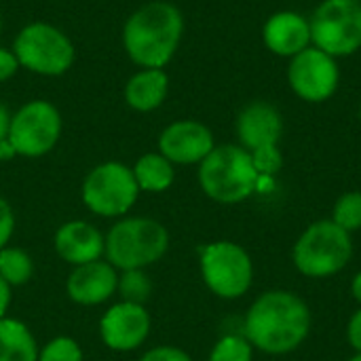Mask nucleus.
Segmentation results:
<instances>
[{
  "label": "nucleus",
  "mask_w": 361,
  "mask_h": 361,
  "mask_svg": "<svg viewBox=\"0 0 361 361\" xmlns=\"http://www.w3.org/2000/svg\"><path fill=\"white\" fill-rule=\"evenodd\" d=\"M311 324V309L298 294L288 290H269L247 309L243 336L262 353L286 355L307 341Z\"/></svg>",
  "instance_id": "nucleus-1"
},
{
  "label": "nucleus",
  "mask_w": 361,
  "mask_h": 361,
  "mask_svg": "<svg viewBox=\"0 0 361 361\" xmlns=\"http://www.w3.org/2000/svg\"><path fill=\"white\" fill-rule=\"evenodd\" d=\"M184 34V17L167 0L137 8L125 23L123 44L129 59L142 68H165L176 55Z\"/></svg>",
  "instance_id": "nucleus-2"
},
{
  "label": "nucleus",
  "mask_w": 361,
  "mask_h": 361,
  "mask_svg": "<svg viewBox=\"0 0 361 361\" xmlns=\"http://www.w3.org/2000/svg\"><path fill=\"white\" fill-rule=\"evenodd\" d=\"M199 184L216 203L235 205L256 192L260 173L243 146L222 144L199 163Z\"/></svg>",
  "instance_id": "nucleus-3"
},
{
  "label": "nucleus",
  "mask_w": 361,
  "mask_h": 361,
  "mask_svg": "<svg viewBox=\"0 0 361 361\" xmlns=\"http://www.w3.org/2000/svg\"><path fill=\"white\" fill-rule=\"evenodd\" d=\"M351 256V235L332 220H317L309 224L292 250L296 271L311 279H328L338 275L349 264Z\"/></svg>",
  "instance_id": "nucleus-4"
},
{
  "label": "nucleus",
  "mask_w": 361,
  "mask_h": 361,
  "mask_svg": "<svg viewBox=\"0 0 361 361\" xmlns=\"http://www.w3.org/2000/svg\"><path fill=\"white\" fill-rule=\"evenodd\" d=\"M169 247L167 228L152 218H127L106 237V258L114 269L133 271L159 262Z\"/></svg>",
  "instance_id": "nucleus-5"
},
{
  "label": "nucleus",
  "mask_w": 361,
  "mask_h": 361,
  "mask_svg": "<svg viewBox=\"0 0 361 361\" xmlns=\"http://www.w3.org/2000/svg\"><path fill=\"white\" fill-rule=\"evenodd\" d=\"M309 23L313 47L336 59L361 49V0H322Z\"/></svg>",
  "instance_id": "nucleus-6"
},
{
  "label": "nucleus",
  "mask_w": 361,
  "mask_h": 361,
  "mask_svg": "<svg viewBox=\"0 0 361 361\" xmlns=\"http://www.w3.org/2000/svg\"><path fill=\"white\" fill-rule=\"evenodd\" d=\"M13 53L21 68L42 76H59L74 61L72 40L59 27L42 21L21 27L13 42Z\"/></svg>",
  "instance_id": "nucleus-7"
},
{
  "label": "nucleus",
  "mask_w": 361,
  "mask_h": 361,
  "mask_svg": "<svg viewBox=\"0 0 361 361\" xmlns=\"http://www.w3.org/2000/svg\"><path fill=\"white\" fill-rule=\"evenodd\" d=\"M201 275L212 294L237 300L252 288L254 262L235 241H216L201 250Z\"/></svg>",
  "instance_id": "nucleus-8"
},
{
  "label": "nucleus",
  "mask_w": 361,
  "mask_h": 361,
  "mask_svg": "<svg viewBox=\"0 0 361 361\" xmlns=\"http://www.w3.org/2000/svg\"><path fill=\"white\" fill-rule=\"evenodd\" d=\"M137 195L140 186L135 182L133 169L116 161H108L91 169L82 184L85 205L104 218L127 214L137 201Z\"/></svg>",
  "instance_id": "nucleus-9"
},
{
  "label": "nucleus",
  "mask_w": 361,
  "mask_h": 361,
  "mask_svg": "<svg viewBox=\"0 0 361 361\" xmlns=\"http://www.w3.org/2000/svg\"><path fill=\"white\" fill-rule=\"evenodd\" d=\"M61 135V116L59 110L44 99H34L23 104L15 114H11L8 125V144L15 154L21 157H42L51 152Z\"/></svg>",
  "instance_id": "nucleus-10"
},
{
  "label": "nucleus",
  "mask_w": 361,
  "mask_h": 361,
  "mask_svg": "<svg viewBox=\"0 0 361 361\" xmlns=\"http://www.w3.org/2000/svg\"><path fill=\"white\" fill-rule=\"evenodd\" d=\"M288 85L307 104H324L334 97L341 85L336 57L317 47H307L288 63Z\"/></svg>",
  "instance_id": "nucleus-11"
},
{
  "label": "nucleus",
  "mask_w": 361,
  "mask_h": 361,
  "mask_svg": "<svg viewBox=\"0 0 361 361\" xmlns=\"http://www.w3.org/2000/svg\"><path fill=\"white\" fill-rule=\"evenodd\" d=\"M214 148L212 129L188 118L171 123L159 137V152L173 165H199Z\"/></svg>",
  "instance_id": "nucleus-12"
},
{
  "label": "nucleus",
  "mask_w": 361,
  "mask_h": 361,
  "mask_svg": "<svg viewBox=\"0 0 361 361\" xmlns=\"http://www.w3.org/2000/svg\"><path fill=\"white\" fill-rule=\"evenodd\" d=\"M150 332V315L142 305L118 302L110 307L102 322L99 334L108 349L112 351H133L137 349Z\"/></svg>",
  "instance_id": "nucleus-13"
},
{
  "label": "nucleus",
  "mask_w": 361,
  "mask_h": 361,
  "mask_svg": "<svg viewBox=\"0 0 361 361\" xmlns=\"http://www.w3.org/2000/svg\"><path fill=\"white\" fill-rule=\"evenodd\" d=\"M239 146L247 152L277 146L283 133V118L279 110L269 102H252L237 116Z\"/></svg>",
  "instance_id": "nucleus-14"
},
{
  "label": "nucleus",
  "mask_w": 361,
  "mask_h": 361,
  "mask_svg": "<svg viewBox=\"0 0 361 361\" xmlns=\"http://www.w3.org/2000/svg\"><path fill=\"white\" fill-rule=\"evenodd\" d=\"M262 42L273 55L292 59L313 44L311 23L296 11H277L262 25Z\"/></svg>",
  "instance_id": "nucleus-15"
},
{
  "label": "nucleus",
  "mask_w": 361,
  "mask_h": 361,
  "mask_svg": "<svg viewBox=\"0 0 361 361\" xmlns=\"http://www.w3.org/2000/svg\"><path fill=\"white\" fill-rule=\"evenodd\" d=\"M118 288V275L116 269L110 262H89L76 267L66 283L68 296L85 307L102 305L106 302Z\"/></svg>",
  "instance_id": "nucleus-16"
},
{
  "label": "nucleus",
  "mask_w": 361,
  "mask_h": 361,
  "mask_svg": "<svg viewBox=\"0 0 361 361\" xmlns=\"http://www.w3.org/2000/svg\"><path fill=\"white\" fill-rule=\"evenodd\" d=\"M55 250L68 264L80 267L102 258L106 252V237L89 222L72 220L55 233Z\"/></svg>",
  "instance_id": "nucleus-17"
},
{
  "label": "nucleus",
  "mask_w": 361,
  "mask_h": 361,
  "mask_svg": "<svg viewBox=\"0 0 361 361\" xmlns=\"http://www.w3.org/2000/svg\"><path fill=\"white\" fill-rule=\"evenodd\" d=\"M169 93V76L163 68H142L125 87L127 104L137 112L157 110Z\"/></svg>",
  "instance_id": "nucleus-18"
},
{
  "label": "nucleus",
  "mask_w": 361,
  "mask_h": 361,
  "mask_svg": "<svg viewBox=\"0 0 361 361\" xmlns=\"http://www.w3.org/2000/svg\"><path fill=\"white\" fill-rule=\"evenodd\" d=\"M0 361H38L32 332L17 319H0Z\"/></svg>",
  "instance_id": "nucleus-19"
},
{
  "label": "nucleus",
  "mask_w": 361,
  "mask_h": 361,
  "mask_svg": "<svg viewBox=\"0 0 361 361\" xmlns=\"http://www.w3.org/2000/svg\"><path fill=\"white\" fill-rule=\"evenodd\" d=\"M135 182L140 190L163 192L173 184V163H169L161 152H148L137 159L133 167Z\"/></svg>",
  "instance_id": "nucleus-20"
},
{
  "label": "nucleus",
  "mask_w": 361,
  "mask_h": 361,
  "mask_svg": "<svg viewBox=\"0 0 361 361\" xmlns=\"http://www.w3.org/2000/svg\"><path fill=\"white\" fill-rule=\"evenodd\" d=\"M34 275L32 258L19 247H2L0 250V277L8 286H23Z\"/></svg>",
  "instance_id": "nucleus-21"
},
{
  "label": "nucleus",
  "mask_w": 361,
  "mask_h": 361,
  "mask_svg": "<svg viewBox=\"0 0 361 361\" xmlns=\"http://www.w3.org/2000/svg\"><path fill=\"white\" fill-rule=\"evenodd\" d=\"M336 226H341L343 231H347L349 235L361 231V192L360 190H351L345 192L336 199L334 209H332V218H330Z\"/></svg>",
  "instance_id": "nucleus-22"
},
{
  "label": "nucleus",
  "mask_w": 361,
  "mask_h": 361,
  "mask_svg": "<svg viewBox=\"0 0 361 361\" xmlns=\"http://www.w3.org/2000/svg\"><path fill=\"white\" fill-rule=\"evenodd\" d=\"M123 296V302H133V305H142L150 298L152 292V283L148 279V275L144 273V269H133V271H123V275L118 277V288H116Z\"/></svg>",
  "instance_id": "nucleus-23"
},
{
  "label": "nucleus",
  "mask_w": 361,
  "mask_h": 361,
  "mask_svg": "<svg viewBox=\"0 0 361 361\" xmlns=\"http://www.w3.org/2000/svg\"><path fill=\"white\" fill-rule=\"evenodd\" d=\"M252 357L254 347L245 336L239 334L222 336L209 353V361H252Z\"/></svg>",
  "instance_id": "nucleus-24"
},
{
  "label": "nucleus",
  "mask_w": 361,
  "mask_h": 361,
  "mask_svg": "<svg viewBox=\"0 0 361 361\" xmlns=\"http://www.w3.org/2000/svg\"><path fill=\"white\" fill-rule=\"evenodd\" d=\"M38 361H82V351L76 341L57 336L44 345V349L38 353Z\"/></svg>",
  "instance_id": "nucleus-25"
},
{
  "label": "nucleus",
  "mask_w": 361,
  "mask_h": 361,
  "mask_svg": "<svg viewBox=\"0 0 361 361\" xmlns=\"http://www.w3.org/2000/svg\"><path fill=\"white\" fill-rule=\"evenodd\" d=\"M254 159V165L260 173V178H271L273 173H277L281 169V152L277 146L271 148H262L256 152H250Z\"/></svg>",
  "instance_id": "nucleus-26"
},
{
  "label": "nucleus",
  "mask_w": 361,
  "mask_h": 361,
  "mask_svg": "<svg viewBox=\"0 0 361 361\" xmlns=\"http://www.w3.org/2000/svg\"><path fill=\"white\" fill-rule=\"evenodd\" d=\"M140 361H192L190 355L178 347H169V345H163V347H154L150 349L148 353L142 355Z\"/></svg>",
  "instance_id": "nucleus-27"
},
{
  "label": "nucleus",
  "mask_w": 361,
  "mask_h": 361,
  "mask_svg": "<svg viewBox=\"0 0 361 361\" xmlns=\"http://www.w3.org/2000/svg\"><path fill=\"white\" fill-rule=\"evenodd\" d=\"M13 231H15V214L11 205L0 197V250L6 247V243L11 241Z\"/></svg>",
  "instance_id": "nucleus-28"
},
{
  "label": "nucleus",
  "mask_w": 361,
  "mask_h": 361,
  "mask_svg": "<svg viewBox=\"0 0 361 361\" xmlns=\"http://www.w3.org/2000/svg\"><path fill=\"white\" fill-rule=\"evenodd\" d=\"M17 68H19V61H17L15 53L11 49L0 47V82L8 80L17 72Z\"/></svg>",
  "instance_id": "nucleus-29"
},
{
  "label": "nucleus",
  "mask_w": 361,
  "mask_h": 361,
  "mask_svg": "<svg viewBox=\"0 0 361 361\" xmlns=\"http://www.w3.org/2000/svg\"><path fill=\"white\" fill-rule=\"evenodd\" d=\"M347 341L355 349V353H361V307L351 315L347 324Z\"/></svg>",
  "instance_id": "nucleus-30"
},
{
  "label": "nucleus",
  "mask_w": 361,
  "mask_h": 361,
  "mask_svg": "<svg viewBox=\"0 0 361 361\" xmlns=\"http://www.w3.org/2000/svg\"><path fill=\"white\" fill-rule=\"evenodd\" d=\"M8 302H11V286L0 277V319L4 317L8 309Z\"/></svg>",
  "instance_id": "nucleus-31"
},
{
  "label": "nucleus",
  "mask_w": 361,
  "mask_h": 361,
  "mask_svg": "<svg viewBox=\"0 0 361 361\" xmlns=\"http://www.w3.org/2000/svg\"><path fill=\"white\" fill-rule=\"evenodd\" d=\"M8 125H11V112L4 104H0V142L6 140L8 135Z\"/></svg>",
  "instance_id": "nucleus-32"
},
{
  "label": "nucleus",
  "mask_w": 361,
  "mask_h": 361,
  "mask_svg": "<svg viewBox=\"0 0 361 361\" xmlns=\"http://www.w3.org/2000/svg\"><path fill=\"white\" fill-rule=\"evenodd\" d=\"M351 294H353V298L357 300V305L361 307V271L353 277V281H351Z\"/></svg>",
  "instance_id": "nucleus-33"
},
{
  "label": "nucleus",
  "mask_w": 361,
  "mask_h": 361,
  "mask_svg": "<svg viewBox=\"0 0 361 361\" xmlns=\"http://www.w3.org/2000/svg\"><path fill=\"white\" fill-rule=\"evenodd\" d=\"M11 157H15V150H13V146L8 144V140L0 142V159H11Z\"/></svg>",
  "instance_id": "nucleus-34"
},
{
  "label": "nucleus",
  "mask_w": 361,
  "mask_h": 361,
  "mask_svg": "<svg viewBox=\"0 0 361 361\" xmlns=\"http://www.w3.org/2000/svg\"><path fill=\"white\" fill-rule=\"evenodd\" d=\"M349 361H361V353H355V355H353Z\"/></svg>",
  "instance_id": "nucleus-35"
},
{
  "label": "nucleus",
  "mask_w": 361,
  "mask_h": 361,
  "mask_svg": "<svg viewBox=\"0 0 361 361\" xmlns=\"http://www.w3.org/2000/svg\"><path fill=\"white\" fill-rule=\"evenodd\" d=\"M0 32H2V15H0Z\"/></svg>",
  "instance_id": "nucleus-36"
},
{
  "label": "nucleus",
  "mask_w": 361,
  "mask_h": 361,
  "mask_svg": "<svg viewBox=\"0 0 361 361\" xmlns=\"http://www.w3.org/2000/svg\"><path fill=\"white\" fill-rule=\"evenodd\" d=\"M360 121H361V106H360Z\"/></svg>",
  "instance_id": "nucleus-37"
}]
</instances>
